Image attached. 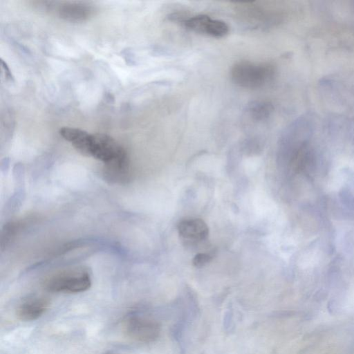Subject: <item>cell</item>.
<instances>
[{"label":"cell","instance_id":"277c9868","mask_svg":"<svg viewBox=\"0 0 354 354\" xmlns=\"http://www.w3.org/2000/svg\"><path fill=\"white\" fill-rule=\"evenodd\" d=\"M127 156L124 149L111 136L101 133L91 134L89 156L106 164Z\"/></svg>","mask_w":354,"mask_h":354},{"label":"cell","instance_id":"9c48e42d","mask_svg":"<svg viewBox=\"0 0 354 354\" xmlns=\"http://www.w3.org/2000/svg\"><path fill=\"white\" fill-rule=\"evenodd\" d=\"M59 134L69 142L80 153L89 156L91 134L78 128L64 127L59 129Z\"/></svg>","mask_w":354,"mask_h":354},{"label":"cell","instance_id":"6da1fadb","mask_svg":"<svg viewBox=\"0 0 354 354\" xmlns=\"http://www.w3.org/2000/svg\"><path fill=\"white\" fill-rule=\"evenodd\" d=\"M275 67L268 62L241 61L233 65L231 78L236 85L247 88H260L274 77Z\"/></svg>","mask_w":354,"mask_h":354},{"label":"cell","instance_id":"3957f363","mask_svg":"<svg viewBox=\"0 0 354 354\" xmlns=\"http://www.w3.org/2000/svg\"><path fill=\"white\" fill-rule=\"evenodd\" d=\"M122 329L129 338L142 342L154 340L159 333L158 325L155 321L139 315L127 317L122 323Z\"/></svg>","mask_w":354,"mask_h":354},{"label":"cell","instance_id":"7a4b0ae2","mask_svg":"<svg viewBox=\"0 0 354 354\" xmlns=\"http://www.w3.org/2000/svg\"><path fill=\"white\" fill-rule=\"evenodd\" d=\"M91 286L90 273L83 267L59 271L51 274L44 281V288L51 292H82L87 290Z\"/></svg>","mask_w":354,"mask_h":354},{"label":"cell","instance_id":"5bb4252c","mask_svg":"<svg viewBox=\"0 0 354 354\" xmlns=\"http://www.w3.org/2000/svg\"><path fill=\"white\" fill-rule=\"evenodd\" d=\"M107 354H115V353H107Z\"/></svg>","mask_w":354,"mask_h":354},{"label":"cell","instance_id":"4fadbf2b","mask_svg":"<svg viewBox=\"0 0 354 354\" xmlns=\"http://www.w3.org/2000/svg\"><path fill=\"white\" fill-rule=\"evenodd\" d=\"M1 71L4 74L5 78L7 81L13 82L14 78L12 75V73L10 71V68L7 66L6 63L1 59Z\"/></svg>","mask_w":354,"mask_h":354},{"label":"cell","instance_id":"ba28073f","mask_svg":"<svg viewBox=\"0 0 354 354\" xmlns=\"http://www.w3.org/2000/svg\"><path fill=\"white\" fill-rule=\"evenodd\" d=\"M178 230L181 237L194 241L205 239L209 232L205 222L196 218H189L180 221L178 225Z\"/></svg>","mask_w":354,"mask_h":354},{"label":"cell","instance_id":"5b68a950","mask_svg":"<svg viewBox=\"0 0 354 354\" xmlns=\"http://www.w3.org/2000/svg\"><path fill=\"white\" fill-rule=\"evenodd\" d=\"M185 26L196 32L205 34L214 37H222L229 32L226 23L218 19H212L205 15H198L184 21Z\"/></svg>","mask_w":354,"mask_h":354},{"label":"cell","instance_id":"52a82bcc","mask_svg":"<svg viewBox=\"0 0 354 354\" xmlns=\"http://www.w3.org/2000/svg\"><path fill=\"white\" fill-rule=\"evenodd\" d=\"M49 302L42 297H30L23 300L17 307L18 319L24 322L34 321L40 317L48 309Z\"/></svg>","mask_w":354,"mask_h":354},{"label":"cell","instance_id":"30bf717a","mask_svg":"<svg viewBox=\"0 0 354 354\" xmlns=\"http://www.w3.org/2000/svg\"><path fill=\"white\" fill-rule=\"evenodd\" d=\"M104 175L105 178L111 183H122L127 181L129 176L127 156L104 164Z\"/></svg>","mask_w":354,"mask_h":354},{"label":"cell","instance_id":"8fae6325","mask_svg":"<svg viewBox=\"0 0 354 354\" xmlns=\"http://www.w3.org/2000/svg\"><path fill=\"white\" fill-rule=\"evenodd\" d=\"M273 110L272 104L267 101H254L246 106V113L254 121L268 119Z\"/></svg>","mask_w":354,"mask_h":354},{"label":"cell","instance_id":"8992f818","mask_svg":"<svg viewBox=\"0 0 354 354\" xmlns=\"http://www.w3.org/2000/svg\"><path fill=\"white\" fill-rule=\"evenodd\" d=\"M56 9L59 17L71 22L84 21L93 12L92 6L82 1L61 2Z\"/></svg>","mask_w":354,"mask_h":354},{"label":"cell","instance_id":"7c38bea8","mask_svg":"<svg viewBox=\"0 0 354 354\" xmlns=\"http://www.w3.org/2000/svg\"><path fill=\"white\" fill-rule=\"evenodd\" d=\"M212 259V257L209 254L198 253L194 257L192 263L195 267L201 268L209 263Z\"/></svg>","mask_w":354,"mask_h":354}]
</instances>
